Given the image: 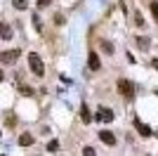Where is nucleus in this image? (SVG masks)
<instances>
[{
    "instance_id": "f03ea898",
    "label": "nucleus",
    "mask_w": 158,
    "mask_h": 156,
    "mask_svg": "<svg viewBox=\"0 0 158 156\" xmlns=\"http://www.w3.org/2000/svg\"><path fill=\"white\" fill-rule=\"evenodd\" d=\"M118 92L123 95V97L132 99V97H135V92H137V88H135V83H132V80H127V78H120V80H118Z\"/></svg>"
},
{
    "instance_id": "20e7f679",
    "label": "nucleus",
    "mask_w": 158,
    "mask_h": 156,
    "mask_svg": "<svg viewBox=\"0 0 158 156\" xmlns=\"http://www.w3.org/2000/svg\"><path fill=\"white\" fill-rule=\"evenodd\" d=\"M99 140H102L104 144H109V147L116 144V135H113L111 130H99Z\"/></svg>"
},
{
    "instance_id": "f257e3e1",
    "label": "nucleus",
    "mask_w": 158,
    "mask_h": 156,
    "mask_svg": "<svg viewBox=\"0 0 158 156\" xmlns=\"http://www.w3.org/2000/svg\"><path fill=\"white\" fill-rule=\"evenodd\" d=\"M28 66H31V71L35 73V76H45V64H43V59H40V54H35V52H28Z\"/></svg>"
},
{
    "instance_id": "2eb2a0df",
    "label": "nucleus",
    "mask_w": 158,
    "mask_h": 156,
    "mask_svg": "<svg viewBox=\"0 0 158 156\" xmlns=\"http://www.w3.org/2000/svg\"><path fill=\"white\" fill-rule=\"evenodd\" d=\"M102 47H104L106 54H113V45H111V43H102Z\"/></svg>"
},
{
    "instance_id": "ddd939ff",
    "label": "nucleus",
    "mask_w": 158,
    "mask_h": 156,
    "mask_svg": "<svg viewBox=\"0 0 158 156\" xmlns=\"http://www.w3.org/2000/svg\"><path fill=\"white\" fill-rule=\"evenodd\" d=\"M59 149V142H57V140H52V142L47 144V151H57Z\"/></svg>"
},
{
    "instance_id": "7ed1b4c3",
    "label": "nucleus",
    "mask_w": 158,
    "mask_h": 156,
    "mask_svg": "<svg viewBox=\"0 0 158 156\" xmlns=\"http://www.w3.org/2000/svg\"><path fill=\"white\" fill-rule=\"evenodd\" d=\"M87 66H90L92 71H99V69H102V62H99V54H97L94 50H90V52H87Z\"/></svg>"
},
{
    "instance_id": "1a4fd4ad",
    "label": "nucleus",
    "mask_w": 158,
    "mask_h": 156,
    "mask_svg": "<svg viewBox=\"0 0 158 156\" xmlns=\"http://www.w3.org/2000/svg\"><path fill=\"white\" fill-rule=\"evenodd\" d=\"M80 118H83V123H90V121H92V114H90V109H87V104L80 106Z\"/></svg>"
},
{
    "instance_id": "4468645a",
    "label": "nucleus",
    "mask_w": 158,
    "mask_h": 156,
    "mask_svg": "<svg viewBox=\"0 0 158 156\" xmlns=\"http://www.w3.org/2000/svg\"><path fill=\"white\" fill-rule=\"evenodd\" d=\"M137 43L142 45V50H149V47H146V45H149V38H142V36H139V38H137Z\"/></svg>"
},
{
    "instance_id": "9b49d317",
    "label": "nucleus",
    "mask_w": 158,
    "mask_h": 156,
    "mask_svg": "<svg viewBox=\"0 0 158 156\" xmlns=\"http://www.w3.org/2000/svg\"><path fill=\"white\" fill-rule=\"evenodd\" d=\"M14 10H19V12H24V10H28V0H12Z\"/></svg>"
},
{
    "instance_id": "f8f14e48",
    "label": "nucleus",
    "mask_w": 158,
    "mask_h": 156,
    "mask_svg": "<svg viewBox=\"0 0 158 156\" xmlns=\"http://www.w3.org/2000/svg\"><path fill=\"white\" fill-rule=\"evenodd\" d=\"M151 14H153V19L158 21V2H156V0L151 2Z\"/></svg>"
},
{
    "instance_id": "0eeeda50",
    "label": "nucleus",
    "mask_w": 158,
    "mask_h": 156,
    "mask_svg": "<svg viewBox=\"0 0 158 156\" xmlns=\"http://www.w3.org/2000/svg\"><path fill=\"white\" fill-rule=\"evenodd\" d=\"M0 38H2V40H10V38H12V28H10V24H7V21H2V24H0Z\"/></svg>"
},
{
    "instance_id": "dca6fc26",
    "label": "nucleus",
    "mask_w": 158,
    "mask_h": 156,
    "mask_svg": "<svg viewBox=\"0 0 158 156\" xmlns=\"http://www.w3.org/2000/svg\"><path fill=\"white\" fill-rule=\"evenodd\" d=\"M50 2H52V0H38V7H40V10H43V7H47V5H50Z\"/></svg>"
},
{
    "instance_id": "a211bd4d",
    "label": "nucleus",
    "mask_w": 158,
    "mask_h": 156,
    "mask_svg": "<svg viewBox=\"0 0 158 156\" xmlns=\"http://www.w3.org/2000/svg\"><path fill=\"white\" fill-rule=\"evenodd\" d=\"M153 69H158V59H153Z\"/></svg>"
},
{
    "instance_id": "39448f33",
    "label": "nucleus",
    "mask_w": 158,
    "mask_h": 156,
    "mask_svg": "<svg viewBox=\"0 0 158 156\" xmlns=\"http://www.w3.org/2000/svg\"><path fill=\"white\" fill-rule=\"evenodd\" d=\"M97 121H102V123H111V121H113V111L102 106V109L97 111Z\"/></svg>"
},
{
    "instance_id": "9d476101",
    "label": "nucleus",
    "mask_w": 158,
    "mask_h": 156,
    "mask_svg": "<svg viewBox=\"0 0 158 156\" xmlns=\"http://www.w3.org/2000/svg\"><path fill=\"white\" fill-rule=\"evenodd\" d=\"M19 144H21V147H31V144H33V135H28V132H24V135L19 137Z\"/></svg>"
},
{
    "instance_id": "6e6552de",
    "label": "nucleus",
    "mask_w": 158,
    "mask_h": 156,
    "mask_svg": "<svg viewBox=\"0 0 158 156\" xmlns=\"http://www.w3.org/2000/svg\"><path fill=\"white\" fill-rule=\"evenodd\" d=\"M135 128H137L139 132H142V135H146V137L151 135V128H149L146 123H142V118H135Z\"/></svg>"
},
{
    "instance_id": "f3484780",
    "label": "nucleus",
    "mask_w": 158,
    "mask_h": 156,
    "mask_svg": "<svg viewBox=\"0 0 158 156\" xmlns=\"http://www.w3.org/2000/svg\"><path fill=\"white\" fill-rule=\"evenodd\" d=\"M5 125H7V128H14L17 123H14V118H10V116H7V123H5Z\"/></svg>"
},
{
    "instance_id": "423d86ee",
    "label": "nucleus",
    "mask_w": 158,
    "mask_h": 156,
    "mask_svg": "<svg viewBox=\"0 0 158 156\" xmlns=\"http://www.w3.org/2000/svg\"><path fill=\"white\" fill-rule=\"evenodd\" d=\"M17 57H19V50H12V52H0V62H2V64L17 62Z\"/></svg>"
},
{
    "instance_id": "6ab92c4d",
    "label": "nucleus",
    "mask_w": 158,
    "mask_h": 156,
    "mask_svg": "<svg viewBox=\"0 0 158 156\" xmlns=\"http://www.w3.org/2000/svg\"><path fill=\"white\" fill-rule=\"evenodd\" d=\"M0 80H5V73H2V71H0Z\"/></svg>"
},
{
    "instance_id": "aec40b11",
    "label": "nucleus",
    "mask_w": 158,
    "mask_h": 156,
    "mask_svg": "<svg viewBox=\"0 0 158 156\" xmlns=\"http://www.w3.org/2000/svg\"><path fill=\"white\" fill-rule=\"evenodd\" d=\"M0 137H2V132H0Z\"/></svg>"
}]
</instances>
